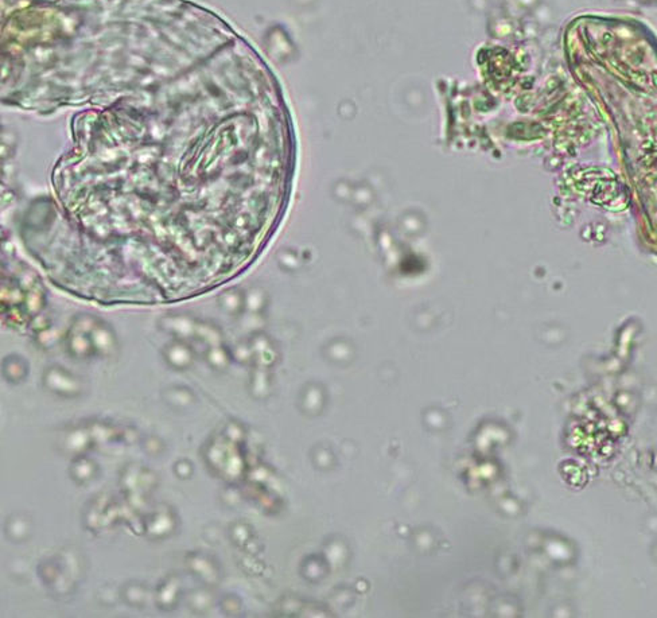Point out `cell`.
Masks as SVG:
<instances>
[{"instance_id": "1", "label": "cell", "mask_w": 657, "mask_h": 618, "mask_svg": "<svg viewBox=\"0 0 657 618\" xmlns=\"http://www.w3.org/2000/svg\"><path fill=\"white\" fill-rule=\"evenodd\" d=\"M219 305L223 311L230 315L240 314L246 308L244 291L239 287H229L219 295Z\"/></svg>"}, {"instance_id": "2", "label": "cell", "mask_w": 657, "mask_h": 618, "mask_svg": "<svg viewBox=\"0 0 657 618\" xmlns=\"http://www.w3.org/2000/svg\"><path fill=\"white\" fill-rule=\"evenodd\" d=\"M166 358L171 365L177 368H185L191 361V352L185 344L176 342V344H170L166 348Z\"/></svg>"}]
</instances>
